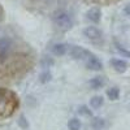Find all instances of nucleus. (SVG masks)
I'll use <instances>...</instances> for the list:
<instances>
[{
	"instance_id": "obj_1",
	"label": "nucleus",
	"mask_w": 130,
	"mask_h": 130,
	"mask_svg": "<svg viewBox=\"0 0 130 130\" xmlns=\"http://www.w3.org/2000/svg\"><path fill=\"white\" fill-rule=\"evenodd\" d=\"M52 21L55 22V25L62 30H69L72 27V20L69 14L65 10H57L56 13H53Z\"/></svg>"
},
{
	"instance_id": "obj_2",
	"label": "nucleus",
	"mask_w": 130,
	"mask_h": 130,
	"mask_svg": "<svg viewBox=\"0 0 130 130\" xmlns=\"http://www.w3.org/2000/svg\"><path fill=\"white\" fill-rule=\"evenodd\" d=\"M69 55L70 57H73L74 60H83V59H87L91 53L85 50L82 47H78V46H70L69 47Z\"/></svg>"
},
{
	"instance_id": "obj_3",
	"label": "nucleus",
	"mask_w": 130,
	"mask_h": 130,
	"mask_svg": "<svg viewBox=\"0 0 130 130\" xmlns=\"http://www.w3.org/2000/svg\"><path fill=\"white\" fill-rule=\"evenodd\" d=\"M12 48V39L2 38L0 39V62H3L8 57V52Z\"/></svg>"
},
{
	"instance_id": "obj_4",
	"label": "nucleus",
	"mask_w": 130,
	"mask_h": 130,
	"mask_svg": "<svg viewBox=\"0 0 130 130\" xmlns=\"http://www.w3.org/2000/svg\"><path fill=\"white\" fill-rule=\"evenodd\" d=\"M83 35L92 42H96V40L102 39V31L95 26H87L83 30Z\"/></svg>"
},
{
	"instance_id": "obj_5",
	"label": "nucleus",
	"mask_w": 130,
	"mask_h": 130,
	"mask_svg": "<svg viewBox=\"0 0 130 130\" xmlns=\"http://www.w3.org/2000/svg\"><path fill=\"white\" fill-rule=\"evenodd\" d=\"M86 67H87L89 69H91V70H102L103 69V64L96 56L90 55L87 59H86Z\"/></svg>"
},
{
	"instance_id": "obj_6",
	"label": "nucleus",
	"mask_w": 130,
	"mask_h": 130,
	"mask_svg": "<svg viewBox=\"0 0 130 130\" xmlns=\"http://www.w3.org/2000/svg\"><path fill=\"white\" fill-rule=\"evenodd\" d=\"M109 64L117 73H125L127 69V62L125 60H121V59H112L109 61Z\"/></svg>"
},
{
	"instance_id": "obj_7",
	"label": "nucleus",
	"mask_w": 130,
	"mask_h": 130,
	"mask_svg": "<svg viewBox=\"0 0 130 130\" xmlns=\"http://www.w3.org/2000/svg\"><path fill=\"white\" fill-rule=\"evenodd\" d=\"M86 16H87V18L91 21V22L98 24L100 21V18H102V12H100L99 8H91Z\"/></svg>"
},
{
	"instance_id": "obj_8",
	"label": "nucleus",
	"mask_w": 130,
	"mask_h": 130,
	"mask_svg": "<svg viewBox=\"0 0 130 130\" xmlns=\"http://www.w3.org/2000/svg\"><path fill=\"white\" fill-rule=\"evenodd\" d=\"M51 51H52L53 55H56V56H64L68 51V46L64 44V43H56V44L52 46Z\"/></svg>"
},
{
	"instance_id": "obj_9",
	"label": "nucleus",
	"mask_w": 130,
	"mask_h": 130,
	"mask_svg": "<svg viewBox=\"0 0 130 130\" xmlns=\"http://www.w3.org/2000/svg\"><path fill=\"white\" fill-rule=\"evenodd\" d=\"M89 85L91 86V89L99 90V89H102L103 86L105 85V79L103 77H94V78H91V81L89 82Z\"/></svg>"
},
{
	"instance_id": "obj_10",
	"label": "nucleus",
	"mask_w": 130,
	"mask_h": 130,
	"mask_svg": "<svg viewBox=\"0 0 130 130\" xmlns=\"http://www.w3.org/2000/svg\"><path fill=\"white\" fill-rule=\"evenodd\" d=\"M107 96L109 100H117L120 98V89L118 87H111L107 90Z\"/></svg>"
},
{
	"instance_id": "obj_11",
	"label": "nucleus",
	"mask_w": 130,
	"mask_h": 130,
	"mask_svg": "<svg viewBox=\"0 0 130 130\" xmlns=\"http://www.w3.org/2000/svg\"><path fill=\"white\" fill-rule=\"evenodd\" d=\"M104 103V99H103V96H94L91 98V100H90V105L91 108H94V109H98V108H100Z\"/></svg>"
},
{
	"instance_id": "obj_12",
	"label": "nucleus",
	"mask_w": 130,
	"mask_h": 130,
	"mask_svg": "<svg viewBox=\"0 0 130 130\" xmlns=\"http://www.w3.org/2000/svg\"><path fill=\"white\" fill-rule=\"evenodd\" d=\"M91 125H92V127L95 130H102L105 126V121L103 120V118H100V117H96V118H94V121H92Z\"/></svg>"
},
{
	"instance_id": "obj_13",
	"label": "nucleus",
	"mask_w": 130,
	"mask_h": 130,
	"mask_svg": "<svg viewBox=\"0 0 130 130\" xmlns=\"http://www.w3.org/2000/svg\"><path fill=\"white\" fill-rule=\"evenodd\" d=\"M53 64H55V61H53L52 57H47V56H44V57H42V60H40V67H42V68H44V69L52 67Z\"/></svg>"
},
{
	"instance_id": "obj_14",
	"label": "nucleus",
	"mask_w": 130,
	"mask_h": 130,
	"mask_svg": "<svg viewBox=\"0 0 130 130\" xmlns=\"http://www.w3.org/2000/svg\"><path fill=\"white\" fill-rule=\"evenodd\" d=\"M68 127H69V130H79L81 129V121L78 118H72L68 122Z\"/></svg>"
},
{
	"instance_id": "obj_15",
	"label": "nucleus",
	"mask_w": 130,
	"mask_h": 130,
	"mask_svg": "<svg viewBox=\"0 0 130 130\" xmlns=\"http://www.w3.org/2000/svg\"><path fill=\"white\" fill-rule=\"evenodd\" d=\"M51 73L50 72H43L40 75H39V81H40V83H47V82H50L51 81Z\"/></svg>"
},
{
	"instance_id": "obj_16",
	"label": "nucleus",
	"mask_w": 130,
	"mask_h": 130,
	"mask_svg": "<svg viewBox=\"0 0 130 130\" xmlns=\"http://www.w3.org/2000/svg\"><path fill=\"white\" fill-rule=\"evenodd\" d=\"M115 44H116V48H117V51L120 52L122 56H125V57H130V51L125 50V48H124V47H122V46L120 44V43H117V42L115 43Z\"/></svg>"
},
{
	"instance_id": "obj_17",
	"label": "nucleus",
	"mask_w": 130,
	"mask_h": 130,
	"mask_svg": "<svg viewBox=\"0 0 130 130\" xmlns=\"http://www.w3.org/2000/svg\"><path fill=\"white\" fill-rule=\"evenodd\" d=\"M78 113H79V115H86V116H91V111H90L86 105H82V107L79 108Z\"/></svg>"
},
{
	"instance_id": "obj_18",
	"label": "nucleus",
	"mask_w": 130,
	"mask_h": 130,
	"mask_svg": "<svg viewBox=\"0 0 130 130\" xmlns=\"http://www.w3.org/2000/svg\"><path fill=\"white\" fill-rule=\"evenodd\" d=\"M18 124L21 125V127H24V129L29 126V125H27V122H26V120H25V117H24V116H21V117H20V120H18Z\"/></svg>"
},
{
	"instance_id": "obj_19",
	"label": "nucleus",
	"mask_w": 130,
	"mask_h": 130,
	"mask_svg": "<svg viewBox=\"0 0 130 130\" xmlns=\"http://www.w3.org/2000/svg\"><path fill=\"white\" fill-rule=\"evenodd\" d=\"M124 13H125L126 16H130V3L125 5V8H124Z\"/></svg>"
}]
</instances>
